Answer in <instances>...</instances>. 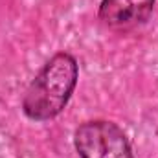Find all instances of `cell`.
Returning <instances> with one entry per match:
<instances>
[{
	"mask_svg": "<svg viewBox=\"0 0 158 158\" xmlns=\"http://www.w3.org/2000/svg\"><path fill=\"white\" fill-rule=\"evenodd\" d=\"M79 77L77 61L68 52L55 53L33 77L22 98V112L33 121H48L68 105Z\"/></svg>",
	"mask_w": 158,
	"mask_h": 158,
	"instance_id": "obj_1",
	"label": "cell"
},
{
	"mask_svg": "<svg viewBox=\"0 0 158 158\" xmlns=\"http://www.w3.org/2000/svg\"><path fill=\"white\" fill-rule=\"evenodd\" d=\"M74 145L81 158H134L127 134L109 119L81 123L74 132Z\"/></svg>",
	"mask_w": 158,
	"mask_h": 158,
	"instance_id": "obj_2",
	"label": "cell"
},
{
	"mask_svg": "<svg viewBox=\"0 0 158 158\" xmlns=\"http://www.w3.org/2000/svg\"><path fill=\"white\" fill-rule=\"evenodd\" d=\"M156 0H101L99 20L118 31L142 26L153 13Z\"/></svg>",
	"mask_w": 158,
	"mask_h": 158,
	"instance_id": "obj_3",
	"label": "cell"
}]
</instances>
